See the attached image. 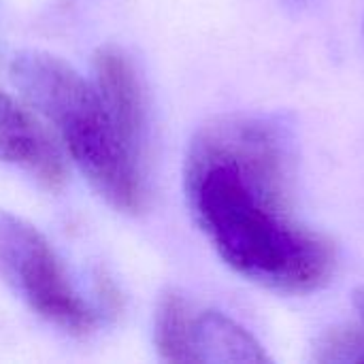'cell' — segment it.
Returning a JSON list of instances; mask_svg holds the SVG:
<instances>
[{"instance_id": "7a4b0ae2", "label": "cell", "mask_w": 364, "mask_h": 364, "mask_svg": "<svg viewBox=\"0 0 364 364\" xmlns=\"http://www.w3.org/2000/svg\"><path fill=\"white\" fill-rule=\"evenodd\" d=\"M11 75L28 102L53 124L94 190L117 211H141L147 198L145 164L122 141L96 85L43 51L15 55Z\"/></svg>"}, {"instance_id": "3957f363", "label": "cell", "mask_w": 364, "mask_h": 364, "mask_svg": "<svg viewBox=\"0 0 364 364\" xmlns=\"http://www.w3.org/2000/svg\"><path fill=\"white\" fill-rule=\"evenodd\" d=\"M0 277L43 320L70 335L96 328L94 309L73 288L49 241L26 220L0 211Z\"/></svg>"}, {"instance_id": "8992f818", "label": "cell", "mask_w": 364, "mask_h": 364, "mask_svg": "<svg viewBox=\"0 0 364 364\" xmlns=\"http://www.w3.org/2000/svg\"><path fill=\"white\" fill-rule=\"evenodd\" d=\"M0 164L28 173L47 190H60L66 168L58 147L34 117L0 92Z\"/></svg>"}, {"instance_id": "5b68a950", "label": "cell", "mask_w": 364, "mask_h": 364, "mask_svg": "<svg viewBox=\"0 0 364 364\" xmlns=\"http://www.w3.org/2000/svg\"><path fill=\"white\" fill-rule=\"evenodd\" d=\"M94 79L100 100L122 141L145 164L149 134L147 100L132 60L115 45L100 47L94 55Z\"/></svg>"}, {"instance_id": "52a82bcc", "label": "cell", "mask_w": 364, "mask_h": 364, "mask_svg": "<svg viewBox=\"0 0 364 364\" xmlns=\"http://www.w3.org/2000/svg\"><path fill=\"white\" fill-rule=\"evenodd\" d=\"M354 320L326 331L314 348L318 363H364V286L352 294Z\"/></svg>"}, {"instance_id": "6da1fadb", "label": "cell", "mask_w": 364, "mask_h": 364, "mask_svg": "<svg viewBox=\"0 0 364 364\" xmlns=\"http://www.w3.org/2000/svg\"><path fill=\"white\" fill-rule=\"evenodd\" d=\"M296 136L269 113H226L203 124L188 147L190 213L218 256L247 282L277 294L324 290L337 247L294 209Z\"/></svg>"}, {"instance_id": "277c9868", "label": "cell", "mask_w": 364, "mask_h": 364, "mask_svg": "<svg viewBox=\"0 0 364 364\" xmlns=\"http://www.w3.org/2000/svg\"><path fill=\"white\" fill-rule=\"evenodd\" d=\"M156 350L166 363H271L262 343L230 316L166 290L156 307Z\"/></svg>"}]
</instances>
